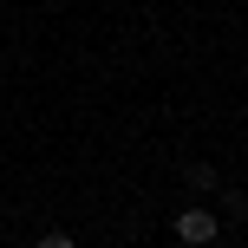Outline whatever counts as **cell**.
I'll return each instance as SVG.
<instances>
[{
	"label": "cell",
	"instance_id": "obj_1",
	"mask_svg": "<svg viewBox=\"0 0 248 248\" xmlns=\"http://www.w3.org/2000/svg\"><path fill=\"white\" fill-rule=\"evenodd\" d=\"M216 229H222V222H216L209 209H183V216H176V235H183L189 248H202V242H216Z\"/></svg>",
	"mask_w": 248,
	"mask_h": 248
},
{
	"label": "cell",
	"instance_id": "obj_2",
	"mask_svg": "<svg viewBox=\"0 0 248 248\" xmlns=\"http://www.w3.org/2000/svg\"><path fill=\"white\" fill-rule=\"evenodd\" d=\"M39 248H78L72 235H59V229H52V235H39Z\"/></svg>",
	"mask_w": 248,
	"mask_h": 248
}]
</instances>
